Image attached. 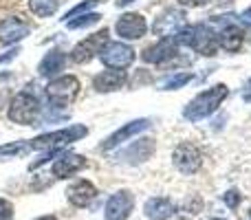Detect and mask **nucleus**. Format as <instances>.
<instances>
[{
    "instance_id": "obj_1",
    "label": "nucleus",
    "mask_w": 251,
    "mask_h": 220,
    "mask_svg": "<svg viewBox=\"0 0 251 220\" xmlns=\"http://www.w3.org/2000/svg\"><path fill=\"white\" fill-rule=\"evenodd\" d=\"M227 95H229V91H227L225 84H216V86H212L209 91L199 93V95H196L194 99H192L190 104L185 106V110H183V117H185L187 121H201V119H205V117H209L214 110L218 108V106L223 104V101L227 99Z\"/></svg>"
},
{
    "instance_id": "obj_2",
    "label": "nucleus",
    "mask_w": 251,
    "mask_h": 220,
    "mask_svg": "<svg viewBox=\"0 0 251 220\" xmlns=\"http://www.w3.org/2000/svg\"><path fill=\"white\" fill-rule=\"evenodd\" d=\"M174 40H176V44L192 47L194 51L203 53V55H216V51H218L216 33H214L212 26H207V24L185 26L178 35H174Z\"/></svg>"
},
{
    "instance_id": "obj_3",
    "label": "nucleus",
    "mask_w": 251,
    "mask_h": 220,
    "mask_svg": "<svg viewBox=\"0 0 251 220\" xmlns=\"http://www.w3.org/2000/svg\"><path fill=\"white\" fill-rule=\"evenodd\" d=\"M79 95V79L75 75H62V77L49 82L47 86V99L53 108H66L71 106Z\"/></svg>"
},
{
    "instance_id": "obj_4",
    "label": "nucleus",
    "mask_w": 251,
    "mask_h": 220,
    "mask_svg": "<svg viewBox=\"0 0 251 220\" xmlns=\"http://www.w3.org/2000/svg\"><path fill=\"white\" fill-rule=\"evenodd\" d=\"M86 125H69L64 130H55V132H47V134H40V137L31 139L29 146L31 150H53V147H62V146H69V143H75L79 139L86 137Z\"/></svg>"
},
{
    "instance_id": "obj_5",
    "label": "nucleus",
    "mask_w": 251,
    "mask_h": 220,
    "mask_svg": "<svg viewBox=\"0 0 251 220\" xmlns=\"http://www.w3.org/2000/svg\"><path fill=\"white\" fill-rule=\"evenodd\" d=\"M40 117V101L31 93H18L9 106V119L20 125H33Z\"/></svg>"
},
{
    "instance_id": "obj_6",
    "label": "nucleus",
    "mask_w": 251,
    "mask_h": 220,
    "mask_svg": "<svg viewBox=\"0 0 251 220\" xmlns=\"http://www.w3.org/2000/svg\"><path fill=\"white\" fill-rule=\"evenodd\" d=\"M187 26V13L183 9H168L152 24V33L159 38H174Z\"/></svg>"
},
{
    "instance_id": "obj_7",
    "label": "nucleus",
    "mask_w": 251,
    "mask_h": 220,
    "mask_svg": "<svg viewBox=\"0 0 251 220\" xmlns=\"http://www.w3.org/2000/svg\"><path fill=\"white\" fill-rule=\"evenodd\" d=\"M100 60L108 69L122 71V69H128L134 62V51H132V47H128L124 42H108L100 51Z\"/></svg>"
},
{
    "instance_id": "obj_8",
    "label": "nucleus",
    "mask_w": 251,
    "mask_h": 220,
    "mask_svg": "<svg viewBox=\"0 0 251 220\" xmlns=\"http://www.w3.org/2000/svg\"><path fill=\"white\" fill-rule=\"evenodd\" d=\"M106 44H108V29H101L100 33H93V35H88L86 40H82L79 44H75L71 57H73V62H77V64H86Z\"/></svg>"
},
{
    "instance_id": "obj_9",
    "label": "nucleus",
    "mask_w": 251,
    "mask_h": 220,
    "mask_svg": "<svg viewBox=\"0 0 251 220\" xmlns=\"http://www.w3.org/2000/svg\"><path fill=\"white\" fill-rule=\"evenodd\" d=\"M172 161L178 172L194 174V172H199L201 163H203V154H201V150L194 143H181V146H176V150H174Z\"/></svg>"
},
{
    "instance_id": "obj_10",
    "label": "nucleus",
    "mask_w": 251,
    "mask_h": 220,
    "mask_svg": "<svg viewBox=\"0 0 251 220\" xmlns=\"http://www.w3.org/2000/svg\"><path fill=\"white\" fill-rule=\"evenodd\" d=\"M154 154V141L148 137L137 139L132 141L128 147H124L122 152L115 154V159L122 161V163H130V165H139V163H146L150 156Z\"/></svg>"
},
{
    "instance_id": "obj_11",
    "label": "nucleus",
    "mask_w": 251,
    "mask_h": 220,
    "mask_svg": "<svg viewBox=\"0 0 251 220\" xmlns=\"http://www.w3.org/2000/svg\"><path fill=\"white\" fill-rule=\"evenodd\" d=\"M132 207H134V196L132 192L128 190H119L117 194H113L106 203V220H126L132 214Z\"/></svg>"
},
{
    "instance_id": "obj_12",
    "label": "nucleus",
    "mask_w": 251,
    "mask_h": 220,
    "mask_svg": "<svg viewBox=\"0 0 251 220\" xmlns=\"http://www.w3.org/2000/svg\"><path fill=\"white\" fill-rule=\"evenodd\" d=\"M117 35L124 40H139L146 35L148 31V22L141 13H124L117 20Z\"/></svg>"
},
{
    "instance_id": "obj_13",
    "label": "nucleus",
    "mask_w": 251,
    "mask_h": 220,
    "mask_svg": "<svg viewBox=\"0 0 251 220\" xmlns=\"http://www.w3.org/2000/svg\"><path fill=\"white\" fill-rule=\"evenodd\" d=\"M66 198L75 207H88L97 198V187L91 181H86V178H79V181L71 183L66 187Z\"/></svg>"
},
{
    "instance_id": "obj_14",
    "label": "nucleus",
    "mask_w": 251,
    "mask_h": 220,
    "mask_svg": "<svg viewBox=\"0 0 251 220\" xmlns=\"http://www.w3.org/2000/svg\"><path fill=\"white\" fill-rule=\"evenodd\" d=\"M146 128H150V119H134V121H130V123L122 125L119 130H115V132L110 134L104 143H101V150H113V147L122 146L124 141H130L134 134L143 132Z\"/></svg>"
},
{
    "instance_id": "obj_15",
    "label": "nucleus",
    "mask_w": 251,
    "mask_h": 220,
    "mask_svg": "<svg viewBox=\"0 0 251 220\" xmlns=\"http://www.w3.org/2000/svg\"><path fill=\"white\" fill-rule=\"evenodd\" d=\"M29 33H31L29 24L22 22L20 18H7V20L0 22V42L2 44H16Z\"/></svg>"
},
{
    "instance_id": "obj_16",
    "label": "nucleus",
    "mask_w": 251,
    "mask_h": 220,
    "mask_svg": "<svg viewBox=\"0 0 251 220\" xmlns=\"http://www.w3.org/2000/svg\"><path fill=\"white\" fill-rule=\"evenodd\" d=\"M176 47H178V44H176V40H174V38H163L161 42L148 47L146 51H143L141 60L146 62V64H161V62H165L168 57L174 55Z\"/></svg>"
},
{
    "instance_id": "obj_17",
    "label": "nucleus",
    "mask_w": 251,
    "mask_h": 220,
    "mask_svg": "<svg viewBox=\"0 0 251 220\" xmlns=\"http://www.w3.org/2000/svg\"><path fill=\"white\" fill-rule=\"evenodd\" d=\"M86 165V159L82 154H73V152H64L62 156H57V161L53 163V176L57 178H69L75 172Z\"/></svg>"
},
{
    "instance_id": "obj_18",
    "label": "nucleus",
    "mask_w": 251,
    "mask_h": 220,
    "mask_svg": "<svg viewBox=\"0 0 251 220\" xmlns=\"http://www.w3.org/2000/svg\"><path fill=\"white\" fill-rule=\"evenodd\" d=\"M128 82V75L126 71H101L95 79H93V86H95L97 93H113V91H119L124 84Z\"/></svg>"
},
{
    "instance_id": "obj_19",
    "label": "nucleus",
    "mask_w": 251,
    "mask_h": 220,
    "mask_svg": "<svg viewBox=\"0 0 251 220\" xmlns=\"http://www.w3.org/2000/svg\"><path fill=\"white\" fill-rule=\"evenodd\" d=\"M243 38H245V33L236 22H231V24L223 26L221 31H216V42L225 51H238L240 44H243Z\"/></svg>"
},
{
    "instance_id": "obj_20",
    "label": "nucleus",
    "mask_w": 251,
    "mask_h": 220,
    "mask_svg": "<svg viewBox=\"0 0 251 220\" xmlns=\"http://www.w3.org/2000/svg\"><path fill=\"white\" fill-rule=\"evenodd\" d=\"M143 212H146V216L152 218V220H165V218H170L174 214V205H172V200L156 196V198L146 200Z\"/></svg>"
},
{
    "instance_id": "obj_21",
    "label": "nucleus",
    "mask_w": 251,
    "mask_h": 220,
    "mask_svg": "<svg viewBox=\"0 0 251 220\" xmlns=\"http://www.w3.org/2000/svg\"><path fill=\"white\" fill-rule=\"evenodd\" d=\"M64 62H66L64 53L53 49V51H49L47 55H44V60L40 62L38 71H40V75H44V77H51V75L60 73V71L64 69Z\"/></svg>"
},
{
    "instance_id": "obj_22",
    "label": "nucleus",
    "mask_w": 251,
    "mask_h": 220,
    "mask_svg": "<svg viewBox=\"0 0 251 220\" xmlns=\"http://www.w3.org/2000/svg\"><path fill=\"white\" fill-rule=\"evenodd\" d=\"M60 0H29V9L40 18H49L57 11Z\"/></svg>"
},
{
    "instance_id": "obj_23",
    "label": "nucleus",
    "mask_w": 251,
    "mask_h": 220,
    "mask_svg": "<svg viewBox=\"0 0 251 220\" xmlns=\"http://www.w3.org/2000/svg\"><path fill=\"white\" fill-rule=\"evenodd\" d=\"M192 79H194L192 73H176V75H172V77L165 79L161 86H163V91H178V88H183L185 84H190Z\"/></svg>"
},
{
    "instance_id": "obj_24",
    "label": "nucleus",
    "mask_w": 251,
    "mask_h": 220,
    "mask_svg": "<svg viewBox=\"0 0 251 220\" xmlns=\"http://www.w3.org/2000/svg\"><path fill=\"white\" fill-rule=\"evenodd\" d=\"M101 20L100 13H82L79 18H73V20L66 22L69 29H84V26H91V24H97Z\"/></svg>"
},
{
    "instance_id": "obj_25",
    "label": "nucleus",
    "mask_w": 251,
    "mask_h": 220,
    "mask_svg": "<svg viewBox=\"0 0 251 220\" xmlns=\"http://www.w3.org/2000/svg\"><path fill=\"white\" fill-rule=\"evenodd\" d=\"M31 146L26 141H13V143H4L0 146V156H18V154H25L29 152Z\"/></svg>"
},
{
    "instance_id": "obj_26",
    "label": "nucleus",
    "mask_w": 251,
    "mask_h": 220,
    "mask_svg": "<svg viewBox=\"0 0 251 220\" xmlns=\"http://www.w3.org/2000/svg\"><path fill=\"white\" fill-rule=\"evenodd\" d=\"M97 2H100V0H84V2H82V4H77V7H73V9H71V11H66L64 20H66V22H69V20H73V18H75V16H82V13H84V11H86V9H91V7H93V4H97Z\"/></svg>"
},
{
    "instance_id": "obj_27",
    "label": "nucleus",
    "mask_w": 251,
    "mask_h": 220,
    "mask_svg": "<svg viewBox=\"0 0 251 220\" xmlns=\"http://www.w3.org/2000/svg\"><path fill=\"white\" fill-rule=\"evenodd\" d=\"M223 200H225V205L227 207H231V209H238V205H240V194L236 190H229L227 194H223Z\"/></svg>"
},
{
    "instance_id": "obj_28",
    "label": "nucleus",
    "mask_w": 251,
    "mask_h": 220,
    "mask_svg": "<svg viewBox=\"0 0 251 220\" xmlns=\"http://www.w3.org/2000/svg\"><path fill=\"white\" fill-rule=\"evenodd\" d=\"M0 220H13V207L4 198H0Z\"/></svg>"
},
{
    "instance_id": "obj_29",
    "label": "nucleus",
    "mask_w": 251,
    "mask_h": 220,
    "mask_svg": "<svg viewBox=\"0 0 251 220\" xmlns=\"http://www.w3.org/2000/svg\"><path fill=\"white\" fill-rule=\"evenodd\" d=\"M178 2H181L183 7H201V4H205L207 0H178Z\"/></svg>"
},
{
    "instance_id": "obj_30",
    "label": "nucleus",
    "mask_w": 251,
    "mask_h": 220,
    "mask_svg": "<svg viewBox=\"0 0 251 220\" xmlns=\"http://www.w3.org/2000/svg\"><path fill=\"white\" fill-rule=\"evenodd\" d=\"M18 53H20V49H11V51H9L7 55H0V64H2V62H9V60H13V57L18 55Z\"/></svg>"
},
{
    "instance_id": "obj_31",
    "label": "nucleus",
    "mask_w": 251,
    "mask_h": 220,
    "mask_svg": "<svg viewBox=\"0 0 251 220\" xmlns=\"http://www.w3.org/2000/svg\"><path fill=\"white\" fill-rule=\"evenodd\" d=\"M243 99L245 101H251V79L247 82V86H245V93H243Z\"/></svg>"
},
{
    "instance_id": "obj_32",
    "label": "nucleus",
    "mask_w": 251,
    "mask_h": 220,
    "mask_svg": "<svg viewBox=\"0 0 251 220\" xmlns=\"http://www.w3.org/2000/svg\"><path fill=\"white\" fill-rule=\"evenodd\" d=\"M240 18H243V22H245V24H249V26H251V9H247V11H245Z\"/></svg>"
},
{
    "instance_id": "obj_33",
    "label": "nucleus",
    "mask_w": 251,
    "mask_h": 220,
    "mask_svg": "<svg viewBox=\"0 0 251 220\" xmlns=\"http://www.w3.org/2000/svg\"><path fill=\"white\" fill-rule=\"evenodd\" d=\"M130 2V0H117V4H119V7H126V4H128Z\"/></svg>"
},
{
    "instance_id": "obj_34",
    "label": "nucleus",
    "mask_w": 251,
    "mask_h": 220,
    "mask_svg": "<svg viewBox=\"0 0 251 220\" xmlns=\"http://www.w3.org/2000/svg\"><path fill=\"white\" fill-rule=\"evenodd\" d=\"M38 220H57L55 216H42V218H38Z\"/></svg>"
},
{
    "instance_id": "obj_35",
    "label": "nucleus",
    "mask_w": 251,
    "mask_h": 220,
    "mask_svg": "<svg viewBox=\"0 0 251 220\" xmlns=\"http://www.w3.org/2000/svg\"><path fill=\"white\" fill-rule=\"evenodd\" d=\"M212 220H223V218H212Z\"/></svg>"
}]
</instances>
